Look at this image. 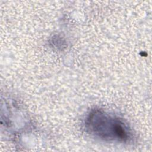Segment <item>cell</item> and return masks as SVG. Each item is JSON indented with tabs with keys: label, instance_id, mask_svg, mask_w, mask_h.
<instances>
[{
	"label": "cell",
	"instance_id": "cell-1",
	"mask_svg": "<svg viewBox=\"0 0 152 152\" xmlns=\"http://www.w3.org/2000/svg\"><path fill=\"white\" fill-rule=\"evenodd\" d=\"M87 131L105 141L127 142L132 138L130 128L124 121L105 111H91L86 120Z\"/></svg>",
	"mask_w": 152,
	"mask_h": 152
}]
</instances>
